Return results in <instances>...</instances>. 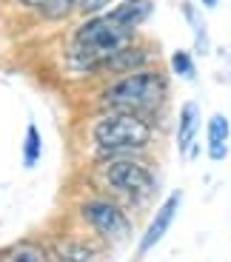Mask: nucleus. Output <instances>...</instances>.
<instances>
[{
	"mask_svg": "<svg viewBox=\"0 0 231 262\" xmlns=\"http://www.w3.org/2000/svg\"><path fill=\"white\" fill-rule=\"evenodd\" d=\"M152 140V125L137 114L109 112L94 120L92 125V143L97 148L100 160L125 157L129 151H140Z\"/></svg>",
	"mask_w": 231,
	"mask_h": 262,
	"instance_id": "1",
	"label": "nucleus"
},
{
	"mask_svg": "<svg viewBox=\"0 0 231 262\" xmlns=\"http://www.w3.org/2000/svg\"><path fill=\"white\" fill-rule=\"evenodd\" d=\"M165 100V80L157 72H134L125 74L123 80L112 83L100 94V105L109 112H125V114H143L160 108Z\"/></svg>",
	"mask_w": 231,
	"mask_h": 262,
	"instance_id": "2",
	"label": "nucleus"
},
{
	"mask_svg": "<svg viewBox=\"0 0 231 262\" xmlns=\"http://www.w3.org/2000/svg\"><path fill=\"white\" fill-rule=\"evenodd\" d=\"M103 183L109 185L112 191H117L120 196H129L134 203H143L149 200L154 191V174L149 165L137 163L132 157H114L103 165L100 171Z\"/></svg>",
	"mask_w": 231,
	"mask_h": 262,
	"instance_id": "3",
	"label": "nucleus"
},
{
	"mask_svg": "<svg viewBox=\"0 0 231 262\" xmlns=\"http://www.w3.org/2000/svg\"><path fill=\"white\" fill-rule=\"evenodd\" d=\"M80 216L106 243H125L132 236V223H129L125 211L117 203H112L109 196H89V200H83L80 203Z\"/></svg>",
	"mask_w": 231,
	"mask_h": 262,
	"instance_id": "4",
	"label": "nucleus"
},
{
	"mask_svg": "<svg viewBox=\"0 0 231 262\" xmlns=\"http://www.w3.org/2000/svg\"><path fill=\"white\" fill-rule=\"evenodd\" d=\"M180 200H183V196H180V191H174V194L157 208V214H154V220L149 223V228H145L143 239H140V245H137L140 254H149V251H152L154 245H157L160 239L169 234V228H172V223H174V216H177Z\"/></svg>",
	"mask_w": 231,
	"mask_h": 262,
	"instance_id": "5",
	"label": "nucleus"
},
{
	"mask_svg": "<svg viewBox=\"0 0 231 262\" xmlns=\"http://www.w3.org/2000/svg\"><path fill=\"white\" fill-rule=\"evenodd\" d=\"M200 131V105L197 103H185L180 108V125H177V145L180 154L185 160L194 157V140Z\"/></svg>",
	"mask_w": 231,
	"mask_h": 262,
	"instance_id": "6",
	"label": "nucleus"
},
{
	"mask_svg": "<svg viewBox=\"0 0 231 262\" xmlns=\"http://www.w3.org/2000/svg\"><path fill=\"white\" fill-rule=\"evenodd\" d=\"M0 262H52V254L34 239H20L0 248Z\"/></svg>",
	"mask_w": 231,
	"mask_h": 262,
	"instance_id": "7",
	"label": "nucleus"
},
{
	"mask_svg": "<svg viewBox=\"0 0 231 262\" xmlns=\"http://www.w3.org/2000/svg\"><path fill=\"white\" fill-rule=\"evenodd\" d=\"M149 63V54L143 52V49H120V52H114L112 57L106 60V69L109 72H114V74H134V72H140V69H143V66Z\"/></svg>",
	"mask_w": 231,
	"mask_h": 262,
	"instance_id": "8",
	"label": "nucleus"
},
{
	"mask_svg": "<svg viewBox=\"0 0 231 262\" xmlns=\"http://www.w3.org/2000/svg\"><path fill=\"white\" fill-rule=\"evenodd\" d=\"M228 154V120L223 114H214L208 120V157L225 160Z\"/></svg>",
	"mask_w": 231,
	"mask_h": 262,
	"instance_id": "9",
	"label": "nucleus"
},
{
	"mask_svg": "<svg viewBox=\"0 0 231 262\" xmlns=\"http://www.w3.org/2000/svg\"><path fill=\"white\" fill-rule=\"evenodd\" d=\"M149 12H152V0H123L117 9H112L114 17H117L123 26H129L132 32L149 17Z\"/></svg>",
	"mask_w": 231,
	"mask_h": 262,
	"instance_id": "10",
	"label": "nucleus"
},
{
	"mask_svg": "<svg viewBox=\"0 0 231 262\" xmlns=\"http://www.w3.org/2000/svg\"><path fill=\"white\" fill-rule=\"evenodd\" d=\"M54 256L63 262H89L94 256V245H89L86 239H77V236H66L54 245Z\"/></svg>",
	"mask_w": 231,
	"mask_h": 262,
	"instance_id": "11",
	"label": "nucleus"
},
{
	"mask_svg": "<svg viewBox=\"0 0 231 262\" xmlns=\"http://www.w3.org/2000/svg\"><path fill=\"white\" fill-rule=\"evenodd\" d=\"M40 131L37 125H29L26 128V143H23V165L26 168H34L40 163Z\"/></svg>",
	"mask_w": 231,
	"mask_h": 262,
	"instance_id": "12",
	"label": "nucleus"
},
{
	"mask_svg": "<svg viewBox=\"0 0 231 262\" xmlns=\"http://www.w3.org/2000/svg\"><path fill=\"white\" fill-rule=\"evenodd\" d=\"M74 3H77V0H46L40 12L46 14L49 20H60V17H66V14L72 12Z\"/></svg>",
	"mask_w": 231,
	"mask_h": 262,
	"instance_id": "13",
	"label": "nucleus"
},
{
	"mask_svg": "<svg viewBox=\"0 0 231 262\" xmlns=\"http://www.w3.org/2000/svg\"><path fill=\"white\" fill-rule=\"evenodd\" d=\"M172 69H174V74H180V77H194V63L185 52H174L172 54Z\"/></svg>",
	"mask_w": 231,
	"mask_h": 262,
	"instance_id": "14",
	"label": "nucleus"
},
{
	"mask_svg": "<svg viewBox=\"0 0 231 262\" xmlns=\"http://www.w3.org/2000/svg\"><path fill=\"white\" fill-rule=\"evenodd\" d=\"M20 6H26V9H43V3L46 0H17Z\"/></svg>",
	"mask_w": 231,
	"mask_h": 262,
	"instance_id": "15",
	"label": "nucleus"
},
{
	"mask_svg": "<svg viewBox=\"0 0 231 262\" xmlns=\"http://www.w3.org/2000/svg\"><path fill=\"white\" fill-rule=\"evenodd\" d=\"M203 3H205V6H208V9H214V6H217V3H220V0H203Z\"/></svg>",
	"mask_w": 231,
	"mask_h": 262,
	"instance_id": "16",
	"label": "nucleus"
}]
</instances>
